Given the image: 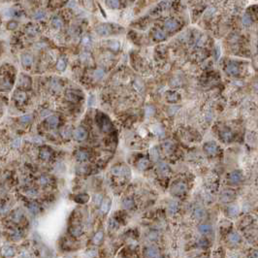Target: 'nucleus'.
I'll list each match as a JSON object with an SVG mask.
<instances>
[{
	"label": "nucleus",
	"instance_id": "nucleus-27",
	"mask_svg": "<svg viewBox=\"0 0 258 258\" xmlns=\"http://www.w3.org/2000/svg\"><path fill=\"white\" fill-rule=\"evenodd\" d=\"M2 254L5 257H12L15 254V250L11 246H5L2 250Z\"/></svg>",
	"mask_w": 258,
	"mask_h": 258
},
{
	"label": "nucleus",
	"instance_id": "nucleus-26",
	"mask_svg": "<svg viewBox=\"0 0 258 258\" xmlns=\"http://www.w3.org/2000/svg\"><path fill=\"white\" fill-rule=\"evenodd\" d=\"M199 232L203 235L210 234V233L212 232V227L209 224H201L199 226Z\"/></svg>",
	"mask_w": 258,
	"mask_h": 258
},
{
	"label": "nucleus",
	"instance_id": "nucleus-52",
	"mask_svg": "<svg viewBox=\"0 0 258 258\" xmlns=\"http://www.w3.org/2000/svg\"><path fill=\"white\" fill-rule=\"evenodd\" d=\"M94 75H95V77L97 79H101L104 75V73H103L102 70H96L95 72H94Z\"/></svg>",
	"mask_w": 258,
	"mask_h": 258
},
{
	"label": "nucleus",
	"instance_id": "nucleus-55",
	"mask_svg": "<svg viewBox=\"0 0 258 258\" xmlns=\"http://www.w3.org/2000/svg\"><path fill=\"white\" fill-rule=\"evenodd\" d=\"M19 146H21V139H16V140L13 142V147L19 148Z\"/></svg>",
	"mask_w": 258,
	"mask_h": 258
},
{
	"label": "nucleus",
	"instance_id": "nucleus-21",
	"mask_svg": "<svg viewBox=\"0 0 258 258\" xmlns=\"http://www.w3.org/2000/svg\"><path fill=\"white\" fill-rule=\"evenodd\" d=\"M40 157L43 160H49L52 157V151L49 148H42L40 151Z\"/></svg>",
	"mask_w": 258,
	"mask_h": 258
},
{
	"label": "nucleus",
	"instance_id": "nucleus-56",
	"mask_svg": "<svg viewBox=\"0 0 258 258\" xmlns=\"http://www.w3.org/2000/svg\"><path fill=\"white\" fill-rule=\"evenodd\" d=\"M17 25H18V24H17L16 22H10V23L8 24V28H9V29H11V30H13V29H16Z\"/></svg>",
	"mask_w": 258,
	"mask_h": 258
},
{
	"label": "nucleus",
	"instance_id": "nucleus-16",
	"mask_svg": "<svg viewBox=\"0 0 258 258\" xmlns=\"http://www.w3.org/2000/svg\"><path fill=\"white\" fill-rule=\"evenodd\" d=\"M58 122H59V118L56 116H49L47 118V123L49 127L54 128L58 125Z\"/></svg>",
	"mask_w": 258,
	"mask_h": 258
},
{
	"label": "nucleus",
	"instance_id": "nucleus-15",
	"mask_svg": "<svg viewBox=\"0 0 258 258\" xmlns=\"http://www.w3.org/2000/svg\"><path fill=\"white\" fill-rule=\"evenodd\" d=\"M241 236L238 234V233L236 232H232L229 234V236H228V241H229L231 244H239V243L241 242Z\"/></svg>",
	"mask_w": 258,
	"mask_h": 258
},
{
	"label": "nucleus",
	"instance_id": "nucleus-4",
	"mask_svg": "<svg viewBox=\"0 0 258 258\" xmlns=\"http://www.w3.org/2000/svg\"><path fill=\"white\" fill-rule=\"evenodd\" d=\"M99 125H100L103 132H109L112 129V123L109 121V118L105 116H101L99 120Z\"/></svg>",
	"mask_w": 258,
	"mask_h": 258
},
{
	"label": "nucleus",
	"instance_id": "nucleus-39",
	"mask_svg": "<svg viewBox=\"0 0 258 258\" xmlns=\"http://www.w3.org/2000/svg\"><path fill=\"white\" fill-rule=\"evenodd\" d=\"M163 148L166 152H171L174 150V145L171 142H166L163 144Z\"/></svg>",
	"mask_w": 258,
	"mask_h": 258
},
{
	"label": "nucleus",
	"instance_id": "nucleus-1",
	"mask_svg": "<svg viewBox=\"0 0 258 258\" xmlns=\"http://www.w3.org/2000/svg\"><path fill=\"white\" fill-rule=\"evenodd\" d=\"M112 174L114 176H127V175H130V169L125 166V165H117V166H114L111 170Z\"/></svg>",
	"mask_w": 258,
	"mask_h": 258
},
{
	"label": "nucleus",
	"instance_id": "nucleus-44",
	"mask_svg": "<svg viewBox=\"0 0 258 258\" xmlns=\"http://www.w3.org/2000/svg\"><path fill=\"white\" fill-rule=\"evenodd\" d=\"M11 87H12L11 83L8 81H5L2 85L0 86V88H1L2 90H9V89H11Z\"/></svg>",
	"mask_w": 258,
	"mask_h": 258
},
{
	"label": "nucleus",
	"instance_id": "nucleus-43",
	"mask_svg": "<svg viewBox=\"0 0 258 258\" xmlns=\"http://www.w3.org/2000/svg\"><path fill=\"white\" fill-rule=\"evenodd\" d=\"M39 183H40L41 185H47L49 183V178L47 177V176H42L40 177V178H39Z\"/></svg>",
	"mask_w": 258,
	"mask_h": 258
},
{
	"label": "nucleus",
	"instance_id": "nucleus-11",
	"mask_svg": "<svg viewBox=\"0 0 258 258\" xmlns=\"http://www.w3.org/2000/svg\"><path fill=\"white\" fill-rule=\"evenodd\" d=\"M18 83H19V86L21 87L27 88V87H30L31 82H30V79H29L27 76H21V77H19V79Z\"/></svg>",
	"mask_w": 258,
	"mask_h": 258
},
{
	"label": "nucleus",
	"instance_id": "nucleus-40",
	"mask_svg": "<svg viewBox=\"0 0 258 258\" xmlns=\"http://www.w3.org/2000/svg\"><path fill=\"white\" fill-rule=\"evenodd\" d=\"M168 210H169L171 214H175L178 211V204L176 202H171L169 204V207H168Z\"/></svg>",
	"mask_w": 258,
	"mask_h": 258
},
{
	"label": "nucleus",
	"instance_id": "nucleus-12",
	"mask_svg": "<svg viewBox=\"0 0 258 258\" xmlns=\"http://www.w3.org/2000/svg\"><path fill=\"white\" fill-rule=\"evenodd\" d=\"M101 208H100V210H101V212L102 214H107V212H109V210H110V207H111V200L110 199H104V200H102V202H101Z\"/></svg>",
	"mask_w": 258,
	"mask_h": 258
},
{
	"label": "nucleus",
	"instance_id": "nucleus-13",
	"mask_svg": "<svg viewBox=\"0 0 258 258\" xmlns=\"http://www.w3.org/2000/svg\"><path fill=\"white\" fill-rule=\"evenodd\" d=\"M178 27V22L175 19H169L165 22V28L169 31H173L176 30V29Z\"/></svg>",
	"mask_w": 258,
	"mask_h": 258
},
{
	"label": "nucleus",
	"instance_id": "nucleus-2",
	"mask_svg": "<svg viewBox=\"0 0 258 258\" xmlns=\"http://www.w3.org/2000/svg\"><path fill=\"white\" fill-rule=\"evenodd\" d=\"M187 189V186L183 182H178L176 183H174L173 186H172V193L174 195H177V196H181L185 193Z\"/></svg>",
	"mask_w": 258,
	"mask_h": 258
},
{
	"label": "nucleus",
	"instance_id": "nucleus-49",
	"mask_svg": "<svg viewBox=\"0 0 258 258\" xmlns=\"http://www.w3.org/2000/svg\"><path fill=\"white\" fill-rule=\"evenodd\" d=\"M94 203H95V205H100L101 202L103 200V198L100 194H96L95 196H94Z\"/></svg>",
	"mask_w": 258,
	"mask_h": 258
},
{
	"label": "nucleus",
	"instance_id": "nucleus-41",
	"mask_svg": "<svg viewBox=\"0 0 258 258\" xmlns=\"http://www.w3.org/2000/svg\"><path fill=\"white\" fill-rule=\"evenodd\" d=\"M62 24H63V22L59 18H54L53 19V25L56 28H60L62 26Z\"/></svg>",
	"mask_w": 258,
	"mask_h": 258
},
{
	"label": "nucleus",
	"instance_id": "nucleus-31",
	"mask_svg": "<svg viewBox=\"0 0 258 258\" xmlns=\"http://www.w3.org/2000/svg\"><path fill=\"white\" fill-rule=\"evenodd\" d=\"M150 155H151V159L152 161H157L159 159V151L156 148H152L151 151H150Z\"/></svg>",
	"mask_w": 258,
	"mask_h": 258
},
{
	"label": "nucleus",
	"instance_id": "nucleus-53",
	"mask_svg": "<svg viewBox=\"0 0 258 258\" xmlns=\"http://www.w3.org/2000/svg\"><path fill=\"white\" fill-rule=\"evenodd\" d=\"M27 32H28L29 34H31V35H35V34L37 33V30H36V28H35V27L30 26V27H29V28L27 29Z\"/></svg>",
	"mask_w": 258,
	"mask_h": 258
},
{
	"label": "nucleus",
	"instance_id": "nucleus-3",
	"mask_svg": "<svg viewBox=\"0 0 258 258\" xmlns=\"http://www.w3.org/2000/svg\"><path fill=\"white\" fill-rule=\"evenodd\" d=\"M235 197H236V193L234 190L226 189L224 191H222L221 195H220V201L224 202V203H228V202H231L234 200Z\"/></svg>",
	"mask_w": 258,
	"mask_h": 258
},
{
	"label": "nucleus",
	"instance_id": "nucleus-46",
	"mask_svg": "<svg viewBox=\"0 0 258 258\" xmlns=\"http://www.w3.org/2000/svg\"><path fill=\"white\" fill-rule=\"evenodd\" d=\"M198 246H199L200 247H202V249H205V247H207L208 246H209V243H208V241L206 239H200L199 241H198Z\"/></svg>",
	"mask_w": 258,
	"mask_h": 258
},
{
	"label": "nucleus",
	"instance_id": "nucleus-51",
	"mask_svg": "<svg viewBox=\"0 0 258 258\" xmlns=\"http://www.w3.org/2000/svg\"><path fill=\"white\" fill-rule=\"evenodd\" d=\"M158 238V233L155 232V231H152L150 233V235H148V239L150 240H156Z\"/></svg>",
	"mask_w": 258,
	"mask_h": 258
},
{
	"label": "nucleus",
	"instance_id": "nucleus-34",
	"mask_svg": "<svg viewBox=\"0 0 258 258\" xmlns=\"http://www.w3.org/2000/svg\"><path fill=\"white\" fill-rule=\"evenodd\" d=\"M15 98H16V100L19 101V103H22L26 100V93L23 91H19L15 95Z\"/></svg>",
	"mask_w": 258,
	"mask_h": 258
},
{
	"label": "nucleus",
	"instance_id": "nucleus-33",
	"mask_svg": "<svg viewBox=\"0 0 258 258\" xmlns=\"http://www.w3.org/2000/svg\"><path fill=\"white\" fill-rule=\"evenodd\" d=\"M56 68L59 71H63L64 69L66 68V59L64 57H60L58 59L57 64H56Z\"/></svg>",
	"mask_w": 258,
	"mask_h": 258
},
{
	"label": "nucleus",
	"instance_id": "nucleus-35",
	"mask_svg": "<svg viewBox=\"0 0 258 258\" xmlns=\"http://www.w3.org/2000/svg\"><path fill=\"white\" fill-rule=\"evenodd\" d=\"M153 37H154L158 41H162L165 39V33L162 30H160V29H157V30L153 33Z\"/></svg>",
	"mask_w": 258,
	"mask_h": 258
},
{
	"label": "nucleus",
	"instance_id": "nucleus-5",
	"mask_svg": "<svg viewBox=\"0 0 258 258\" xmlns=\"http://www.w3.org/2000/svg\"><path fill=\"white\" fill-rule=\"evenodd\" d=\"M204 151L208 155H216V153L217 152V145L214 142L206 143L204 145Z\"/></svg>",
	"mask_w": 258,
	"mask_h": 258
},
{
	"label": "nucleus",
	"instance_id": "nucleus-24",
	"mask_svg": "<svg viewBox=\"0 0 258 258\" xmlns=\"http://www.w3.org/2000/svg\"><path fill=\"white\" fill-rule=\"evenodd\" d=\"M148 166H150V160L147 159V158H142L138 162V167L140 170H146L148 168Z\"/></svg>",
	"mask_w": 258,
	"mask_h": 258
},
{
	"label": "nucleus",
	"instance_id": "nucleus-29",
	"mask_svg": "<svg viewBox=\"0 0 258 258\" xmlns=\"http://www.w3.org/2000/svg\"><path fill=\"white\" fill-rule=\"evenodd\" d=\"M88 200H89V196L87 194H80L75 198V201L78 202L79 204H85Z\"/></svg>",
	"mask_w": 258,
	"mask_h": 258
},
{
	"label": "nucleus",
	"instance_id": "nucleus-50",
	"mask_svg": "<svg viewBox=\"0 0 258 258\" xmlns=\"http://www.w3.org/2000/svg\"><path fill=\"white\" fill-rule=\"evenodd\" d=\"M26 194L28 196H36L38 194V191L36 189H34V188H30V189L26 191Z\"/></svg>",
	"mask_w": 258,
	"mask_h": 258
},
{
	"label": "nucleus",
	"instance_id": "nucleus-22",
	"mask_svg": "<svg viewBox=\"0 0 258 258\" xmlns=\"http://www.w3.org/2000/svg\"><path fill=\"white\" fill-rule=\"evenodd\" d=\"M226 72L231 76H236L238 75V73H239V69H238V67L234 65V64H229L226 68Z\"/></svg>",
	"mask_w": 258,
	"mask_h": 258
},
{
	"label": "nucleus",
	"instance_id": "nucleus-36",
	"mask_svg": "<svg viewBox=\"0 0 258 258\" xmlns=\"http://www.w3.org/2000/svg\"><path fill=\"white\" fill-rule=\"evenodd\" d=\"M82 233H83V228H82L81 226H75V227H73L72 229H71V234H72V236H74V237L81 236Z\"/></svg>",
	"mask_w": 258,
	"mask_h": 258
},
{
	"label": "nucleus",
	"instance_id": "nucleus-45",
	"mask_svg": "<svg viewBox=\"0 0 258 258\" xmlns=\"http://www.w3.org/2000/svg\"><path fill=\"white\" fill-rule=\"evenodd\" d=\"M242 22H243V23L245 24V25H250V24L251 23V19H250V17L249 16V15H245V16L243 17V19H242Z\"/></svg>",
	"mask_w": 258,
	"mask_h": 258
},
{
	"label": "nucleus",
	"instance_id": "nucleus-10",
	"mask_svg": "<svg viewBox=\"0 0 258 258\" xmlns=\"http://www.w3.org/2000/svg\"><path fill=\"white\" fill-rule=\"evenodd\" d=\"M76 159L80 162H83V161H87L88 159V152L87 151H83V150H79L76 152Z\"/></svg>",
	"mask_w": 258,
	"mask_h": 258
},
{
	"label": "nucleus",
	"instance_id": "nucleus-42",
	"mask_svg": "<svg viewBox=\"0 0 258 258\" xmlns=\"http://www.w3.org/2000/svg\"><path fill=\"white\" fill-rule=\"evenodd\" d=\"M31 121H32V116L30 115H25L19 117V121L22 123H29Z\"/></svg>",
	"mask_w": 258,
	"mask_h": 258
},
{
	"label": "nucleus",
	"instance_id": "nucleus-38",
	"mask_svg": "<svg viewBox=\"0 0 258 258\" xmlns=\"http://www.w3.org/2000/svg\"><path fill=\"white\" fill-rule=\"evenodd\" d=\"M107 5L112 9H117L120 6V1L118 0H107Z\"/></svg>",
	"mask_w": 258,
	"mask_h": 258
},
{
	"label": "nucleus",
	"instance_id": "nucleus-25",
	"mask_svg": "<svg viewBox=\"0 0 258 258\" xmlns=\"http://www.w3.org/2000/svg\"><path fill=\"white\" fill-rule=\"evenodd\" d=\"M103 239H104V232L103 231H98L93 237V243L95 245H99L102 243Z\"/></svg>",
	"mask_w": 258,
	"mask_h": 258
},
{
	"label": "nucleus",
	"instance_id": "nucleus-47",
	"mask_svg": "<svg viewBox=\"0 0 258 258\" xmlns=\"http://www.w3.org/2000/svg\"><path fill=\"white\" fill-rule=\"evenodd\" d=\"M12 238H13V240L18 241V240H19V239L22 238V233L19 232V231H18V230L14 231V233L12 234Z\"/></svg>",
	"mask_w": 258,
	"mask_h": 258
},
{
	"label": "nucleus",
	"instance_id": "nucleus-30",
	"mask_svg": "<svg viewBox=\"0 0 258 258\" xmlns=\"http://www.w3.org/2000/svg\"><path fill=\"white\" fill-rule=\"evenodd\" d=\"M238 212H239V208H238L236 205H230L229 207H228V209H227V212H228V215H229L230 216H237Z\"/></svg>",
	"mask_w": 258,
	"mask_h": 258
},
{
	"label": "nucleus",
	"instance_id": "nucleus-19",
	"mask_svg": "<svg viewBox=\"0 0 258 258\" xmlns=\"http://www.w3.org/2000/svg\"><path fill=\"white\" fill-rule=\"evenodd\" d=\"M194 216H195V217L197 218V219L201 220V219H203V218L205 217L206 212H205L204 209H202L201 207H198V208H196V209L194 210Z\"/></svg>",
	"mask_w": 258,
	"mask_h": 258
},
{
	"label": "nucleus",
	"instance_id": "nucleus-18",
	"mask_svg": "<svg viewBox=\"0 0 258 258\" xmlns=\"http://www.w3.org/2000/svg\"><path fill=\"white\" fill-rule=\"evenodd\" d=\"M166 99L169 102H177L180 99V95L175 91H169L166 94Z\"/></svg>",
	"mask_w": 258,
	"mask_h": 258
},
{
	"label": "nucleus",
	"instance_id": "nucleus-28",
	"mask_svg": "<svg viewBox=\"0 0 258 258\" xmlns=\"http://www.w3.org/2000/svg\"><path fill=\"white\" fill-rule=\"evenodd\" d=\"M32 61H33V58L31 56H29V54H24L22 57V62L24 66H30L32 64Z\"/></svg>",
	"mask_w": 258,
	"mask_h": 258
},
{
	"label": "nucleus",
	"instance_id": "nucleus-37",
	"mask_svg": "<svg viewBox=\"0 0 258 258\" xmlns=\"http://www.w3.org/2000/svg\"><path fill=\"white\" fill-rule=\"evenodd\" d=\"M28 209L29 211H30V212H32L33 215H36L37 212H39V210H40V207H39V205L37 204V203H30L28 206Z\"/></svg>",
	"mask_w": 258,
	"mask_h": 258
},
{
	"label": "nucleus",
	"instance_id": "nucleus-23",
	"mask_svg": "<svg viewBox=\"0 0 258 258\" xmlns=\"http://www.w3.org/2000/svg\"><path fill=\"white\" fill-rule=\"evenodd\" d=\"M220 136H221V139H222V140L224 141V142H230L232 139H233V134H232V132L229 131V130L222 131L221 134H220Z\"/></svg>",
	"mask_w": 258,
	"mask_h": 258
},
{
	"label": "nucleus",
	"instance_id": "nucleus-54",
	"mask_svg": "<svg viewBox=\"0 0 258 258\" xmlns=\"http://www.w3.org/2000/svg\"><path fill=\"white\" fill-rule=\"evenodd\" d=\"M111 44H113V46H110V47H111L113 49H115V51H117V49L120 48V44H118L117 42H116V41H112Z\"/></svg>",
	"mask_w": 258,
	"mask_h": 258
},
{
	"label": "nucleus",
	"instance_id": "nucleus-32",
	"mask_svg": "<svg viewBox=\"0 0 258 258\" xmlns=\"http://www.w3.org/2000/svg\"><path fill=\"white\" fill-rule=\"evenodd\" d=\"M122 206L124 209H127V210L131 209V208H133V206H134L133 199H131V198H125L122 202Z\"/></svg>",
	"mask_w": 258,
	"mask_h": 258
},
{
	"label": "nucleus",
	"instance_id": "nucleus-8",
	"mask_svg": "<svg viewBox=\"0 0 258 258\" xmlns=\"http://www.w3.org/2000/svg\"><path fill=\"white\" fill-rule=\"evenodd\" d=\"M229 181L232 183H240L243 181V174L240 171H234L229 175Z\"/></svg>",
	"mask_w": 258,
	"mask_h": 258
},
{
	"label": "nucleus",
	"instance_id": "nucleus-14",
	"mask_svg": "<svg viewBox=\"0 0 258 258\" xmlns=\"http://www.w3.org/2000/svg\"><path fill=\"white\" fill-rule=\"evenodd\" d=\"M80 95L81 94L79 93V91H74V90H68L66 93V96L70 101H74L77 102L80 99Z\"/></svg>",
	"mask_w": 258,
	"mask_h": 258
},
{
	"label": "nucleus",
	"instance_id": "nucleus-17",
	"mask_svg": "<svg viewBox=\"0 0 258 258\" xmlns=\"http://www.w3.org/2000/svg\"><path fill=\"white\" fill-rule=\"evenodd\" d=\"M157 169L162 174V175H168V174L170 173V168H169V166H168L167 163H165V162H160L157 166Z\"/></svg>",
	"mask_w": 258,
	"mask_h": 258
},
{
	"label": "nucleus",
	"instance_id": "nucleus-7",
	"mask_svg": "<svg viewBox=\"0 0 258 258\" xmlns=\"http://www.w3.org/2000/svg\"><path fill=\"white\" fill-rule=\"evenodd\" d=\"M87 137V132L83 127H78L74 131V138L77 141H83L86 140Z\"/></svg>",
	"mask_w": 258,
	"mask_h": 258
},
{
	"label": "nucleus",
	"instance_id": "nucleus-9",
	"mask_svg": "<svg viewBox=\"0 0 258 258\" xmlns=\"http://www.w3.org/2000/svg\"><path fill=\"white\" fill-rule=\"evenodd\" d=\"M96 32L99 34V35L106 36V35H108V34L111 33V26L108 25V24H101V25L97 26Z\"/></svg>",
	"mask_w": 258,
	"mask_h": 258
},
{
	"label": "nucleus",
	"instance_id": "nucleus-20",
	"mask_svg": "<svg viewBox=\"0 0 258 258\" xmlns=\"http://www.w3.org/2000/svg\"><path fill=\"white\" fill-rule=\"evenodd\" d=\"M22 217H23V214H22V212L19 211V210H18V211H16V212H14L13 214H12V216H11L12 220H13L14 222H17V223L21 221V220L22 219Z\"/></svg>",
	"mask_w": 258,
	"mask_h": 258
},
{
	"label": "nucleus",
	"instance_id": "nucleus-57",
	"mask_svg": "<svg viewBox=\"0 0 258 258\" xmlns=\"http://www.w3.org/2000/svg\"><path fill=\"white\" fill-rule=\"evenodd\" d=\"M69 133H70V132H68L67 130H63V131H62V135H63L64 137H68V136H69Z\"/></svg>",
	"mask_w": 258,
	"mask_h": 258
},
{
	"label": "nucleus",
	"instance_id": "nucleus-48",
	"mask_svg": "<svg viewBox=\"0 0 258 258\" xmlns=\"http://www.w3.org/2000/svg\"><path fill=\"white\" fill-rule=\"evenodd\" d=\"M45 18V13L43 11H37L34 15V19H42Z\"/></svg>",
	"mask_w": 258,
	"mask_h": 258
},
{
	"label": "nucleus",
	"instance_id": "nucleus-6",
	"mask_svg": "<svg viewBox=\"0 0 258 258\" xmlns=\"http://www.w3.org/2000/svg\"><path fill=\"white\" fill-rule=\"evenodd\" d=\"M159 255V250L154 246H150L146 247L145 250V257L146 258H157Z\"/></svg>",
	"mask_w": 258,
	"mask_h": 258
}]
</instances>
